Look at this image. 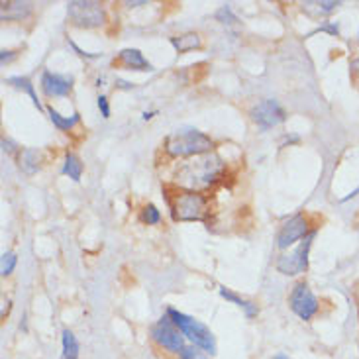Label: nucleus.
I'll list each match as a JSON object with an SVG mask.
<instances>
[{
    "label": "nucleus",
    "instance_id": "f257e3e1",
    "mask_svg": "<svg viewBox=\"0 0 359 359\" xmlns=\"http://www.w3.org/2000/svg\"><path fill=\"white\" fill-rule=\"evenodd\" d=\"M224 163L216 154L196 156L191 161H184L181 169L177 171V183L187 191H204L212 187L218 177L222 175Z\"/></svg>",
    "mask_w": 359,
    "mask_h": 359
},
{
    "label": "nucleus",
    "instance_id": "f03ea898",
    "mask_svg": "<svg viewBox=\"0 0 359 359\" xmlns=\"http://www.w3.org/2000/svg\"><path fill=\"white\" fill-rule=\"evenodd\" d=\"M165 198L171 208V216L175 222H201L206 220V216L210 212L208 201L203 194L187 191V189H165Z\"/></svg>",
    "mask_w": 359,
    "mask_h": 359
},
{
    "label": "nucleus",
    "instance_id": "7ed1b4c3",
    "mask_svg": "<svg viewBox=\"0 0 359 359\" xmlns=\"http://www.w3.org/2000/svg\"><path fill=\"white\" fill-rule=\"evenodd\" d=\"M212 140L194 128L177 130L175 134H171L165 142V151L171 157L206 156L212 151Z\"/></svg>",
    "mask_w": 359,
    "mask_h": 359
},
{
    "label": "nucleus",
    "instance_id": "20e7f679",
    "mask_svg": "<svg viewBox=\"0 0 359 359\" xmlns=\"http://www.w3.org/2000/svg\"><path fill=\"white\" fill-rule=\"evenodd\" d=\"M167 316L173 320V324H175L179 330L183 332V336H187L189 340L193 341L194 346H198L201 350L208 351V353L216 351V341H214L212 332L208 330L203 322L194 320V318L187 316L183 312L175 311V309H169Z\"/></svg>",
    "mask_w": 359,
    "mask_h": 359
},
{
    "label": "nucleus",
    "instance_id": "39448f33",
    "mask_svg": "<svg viewBox=\"0 0 359 359\" xmlns=\"http://www.w3.org/2000/svg\"><path fill=\"white\" fill-rule=\"evenodd\" d=\"M71 22L79 28H98L107 22V12L100 2L93 0H73L67 4Z\"/></svg>",
    "mask_w": 359,
    "mask_h": 359
},
{
    "label": "nucleus",
    "instance_id": "423d86ee",
    "mask_svg": "<svg viewBox=\"0 0 359 359\" xmlns=\"http://www.w3.org/2000/svg\"><path fill=\"white\" fill-rule=\"evenodd\" d=\"M314 236H316V232L309 233L291 255H283L281 259L277 262V269L283 275H299V273L306 271V267H309V252H311Z\"/></svg>",
    "mask_w": 359,
    "mask_h": 359
},
{
    "label": "nucleus",
    "instance_id": "0eeeda50",
    "mask_svg": "<svg viewBox=\"0 0 359 359\" xmlns=\"http://www.w3.org/2000/svg\"><path fill=\"white\" fill-rule=\"evenodd\" d=\"M181 334H183V332L177 328L169 316H163V318H161V320L157 322L156 326L151 328V336H154V340H156L161 348L173 351V353H181V351L184 350L183 336H181Z\"/></svg>",
    "mask_w": 359,
    "mask_h": 359
},
{
    "label": "nucleus",
    "instance_id": "6e6552de",
    "mask_svg": "<svg viewBox=\"0 0 359 359\" xmlns=\"http://www.w3.org/2000/svg\"><path fill=\"white\" fill-rule=\"evenodd\" d=\"M250 116H252L253 122H255L257 126L262 128V130H269V128H275L277 124L285 122V118H287V112L283 110L281 104H279L277 100H273V98H267V100L259 102L257 107L252 108Z\"/></svg>",
    "mask_w": 359,
    "mask_h": 359
},
{
    "label": "nucleus",
    "instance_id": "1a4fd4ad",
    "mask_svg": "<svg viewBox=\"0 0 359 359\" xmlns=\"http://www.w3.org/2000/svg\"><path fill=\"white\" fill-rule=\"evenodd\" d=\"M291 309L292 312L302 318V320H311L312 316L318 312V301L312 294L306 283H299L291 292Z\"/></svg>",
    "mask_w": 359,
    "mask_h": 359
},
{
    "label": "nucleus",
    "instance_id": "9d476101",
    "mask_svg": "<svg viewBox=\"0 0 359 359\" xmlns=\"http://www.w3.org/2000/svg\"><path fill=\"white\" fill-rule=\"evenodd\" d=\"M309 236V224L306 220L302 218L301 214H297V216H292L289 222H285V226L281 228V232L277 236V245L285 250V248H289L294 242H299V240H304Z\"/></svg>",
    "mask_w": 359,
    "mask_h": 359
},
{
    "label": "nucleus",
    "instance_id": "9b49d317",
    "mask_svg": "<svg viewBox=\"0 0 359 359\" xmlns=\"http://www.w3.org/2000/svg\"><path fill=\"white\" fill-rule=\"evenodd\" d=\"M41 88H43V93L48 97H67L71 88H73V77L46 71L41 75Z\"/></svg>",
    "mask_w": 359,
    "mask_h": 359
},
{
    "label": "nucleus",
    "instance_id": "f8f14e48",
    "mask_svg": "<svg viewBox=\"0 0 359 359\" xmlns=\"http://www.w3.org/2000/svg\"><path fill=\"white\" fill-rule=\"evenodd\" d=\"M120 63L132 71H151V65L140 49H122L120 51Z\"/></svg>",
    "mask_w": 359,
    "mask_h": 359
},
{
    "label": "nucleus",
    "instance_id": "ddd939ff",
    "mask_svg": "<svg viewBox=\"0 0 359 359\" xmlns=\"http://www.w3.org/2000/svg\"><path fill=\"white\" fill-rule=\"evenodd\" d=\"M32 12V4L29 2H18V0H10V2H2V20H22Z\"/></svg>",
    "mask_w": 359,
    "mask_h": 359
},
{
    "label": "nucleus",
    "instance_id": "4468645a",
    "mask_svg": "<svg viewBox=\"0 0 359 359\" xmlns=\"http://www.w3.org/2000/svg\"><path fill=\"white\" fill-rule=\"evenodd\" d=\"M340 6V2L334 0H316V2H302V10L312 16H326Z\"/></svg>",
    "mask_w": 359,
    "mask_h": 359
},
{
    "label": "nucleus",
    "instance_id": "2eb2a0df",
    "mask_svg": "<svg viewBox=\"0 0 359 359\" xmlns=\"http://www.w3.org/2000/svg\"><path fill=\"white\" fill-rule=\"evenodd\" d=\"M171 43L177 49V53H187V51H193V49H198L203 46L198 34H184L179 38H171Z\"/></svg>",
    "mask_w": 359,
    "mask_h": 359
},
{
    "label": "nucleus",
    "instance_id": "dca6fc26",
    "mask_svg": "<svg viewBox=\"0 0 359 359\" xmlns=\"http://www.w3.org/2000/svg\"><path fill=\"white\" fill-rule=\"evenodd\" d=\"M18 165L26 173H36L39 169V151L38 149H22L18 157Z\"/></svg>",
    "mask_w": 359,
    "mask_h": 359
},
{
    "label": "nucleus",
    "instance_id": "f3484780",
    "mask_svg": "<svg viewBox=\"0 0 359 359\" xmlns=\"http://www.w3.org/2000/svg\"><path fill=\"white\" fill-rule=\"evenodd\" d=\"M220 294H222V297H224V299H226V301L236 302V304H238L240 309H243V311H245V314H248V318H253V316H257V306H255L253 302L243 301L242 297H238V294H233V292H232V291H228L226 287H220Z\"/></svg>",
    "mask_w": 359,
    "mask_h": 359
},
{
    "label": "nucleus",
    "instance_id": "a211bd4d",
    "mask_svg": "<svg viewBox=\"0 0 359 359\" xmlns=\"http://www.w3.org/2000/svg\"><path fill=\"white\" fill-rule=\"evenodd\" d=\"M63 175H69L73 181H81L83 175V163L75 154H67L65 156V163H63Z\"/></svg>",
    "mask_w": 359,
    "mask_h": 359
},
{
    "label": "nucleus",
    "instance_id": "6ab92c4d",
    "mask_svg": "<svg viewBox=\"0 0 359 359\" xmlns=\"http://www.w3.org/2000/svg\"><path fill=\"white\" fill-rule=\"evenodd\" d=\"M61 359H79V341L71 330H63V351Z\"/></svg>",
    "mask_w": 359,
    "mask_h": 359
},
{
    "label": "nucleus",
    "instance_id": "aec40b11",
    "mask_svg": "<svg viewBox=\"0 0 359 359\" xmlns=\"http://www.w3.org/2000/svg\"><path fill=\"white\" fill-rule=\"evenodd\" d=\"M8 85L20 88V90H26L29 98H32V102H34V107H38V110H41V102H39L38 95H36V88H34V85H32V81L28 77H10Z\"/></svg>",
    "mask_w": 359,
    "mask_h": 359
},
{
    "label": "nucleus",
    "instance_id": "412c9836",
    "mask_svg": "<svg viewBox=\"0 0 359 359\" xmlns=\"http://www.w3.org/2000/svg\"><path fill=\"white\" fill-rule=\"evenodd\" d=\"M49 118H51V122L55 124V128H57V130H63V132L71 130V128L79 122V114H73L71 118L61 116L57 110H53V108H49Z\"/></svg>",
    "mask_w": 359,
    "mask_h": 359
},
{
    "label": "nucleus",
    "instance_id": "4be33fe9",
    "mask_svg": "<svg viewBox=\"0 0 359 359\" xmlns=\"http://www.w3.org/2000/svg\"><path fill=\"white\" fill-rule=\"evenodd\" d=\"M142 220L146 224H159L161 222V212L157 210L154 204H147L144 208V214H142Z\"/></svg>",
    "mask_w": 359,
    "mask_h": 359
},
{
    "label": "nucleus",
    "instance_id": "5701e85b",
    "mask_svg": "<svg viewBox=\"0 0 359 359\" xmlns=\"http://www.w3.org/2000/svg\"><path fill=\"white\" fill-rule=\"evenodd\" d=\"M16 262H18V257L14 255V253H4L2 255V265H0V273L6 277L10 273L14 271V267H16Z\"/></svg>",
    "mask_w": 359,
    "mask_h": 359
},
{
    "label": "nucleus",
    "instance_id": "b1692460",
    "mask_svg": "<svg viewBox=\"0 0 359 359\" xmlns=\"http://www.w3.org/2000/svg\"><path fill=\"white\" fill-rule=\"evenodd\" d=\"M181 359H206L201 353V351L193 350V348H184L183 351H181Z\"/></svg>",
    "mask_w": 359,
    "mask_h": 359
},
{
    "label": "nucleus",
    "instance_id": "393cba45",
    "mask_svg": "<svg viewBox=\"0 0 359 359\" xmlns=\"http://www.w3.org/2000/svg\"><path fill=\"white\" fill-rule=\"evenodd\" d=\"M98 108H100V112H102V116L110 118V107H108V100L107 97H98Z\"/></svg>",
    "mask_w": 359,
    "mask_h": 359
},
{
    "label": "nucleus",
    "instance_id": "a878e982",
    "mask_svg": "<svg viewBox=\"0 0 359 359\" xmlns=\"http://www.w3.org/2000/svg\"><path fill=\"white\" fill-rule=\"evenodd\" d=\"M316 32H328V34H332V36H338V34H340L338 24H324V26H320Z\"/></svg>",
    "mask_w": 359,
    "mask_h": 359
},
{
    "label": "nucleus",
    "instance_id": "bb28decb",
    "mask_svg": "<svg viewBox=\"0 0 359 359\" xmlns=\"http://www.w3.org/2000/svg\"><path fill=\"white\" fill-rule=\"evenodd\" d=\"M10 59H14V51H6V49H4V51L0 53V61H2V65H6Z\"/></svg>",
    "mask_w": 359,
    "mask_h": 359
},
{
    "label": "nucleus",
    "instance_id": "cd10ccee",
    "mask_svg": "<svg viewBox=\"0 0 359 359\" xmlns=\"http://www.w3.org/2000/svg\"><path fill=\"white\" fill-rule=\"evenodd\" d=\"M358 194H359V187H358V189H355V191H353V193H350V194H348V196H344V198H341V203H348L350 198H353V196H358Z\"/></svg>",
    "mask_w": 359,
    "mask_h": 359
},
{
    "label": "nucleus",
    "instance_id": "c85d7f7f",
    "mask_svg": "<svg viewBox=\"0 0 359 359\" xmlns=\"http://www.w3.org/2000/svg\"><path fill=\"white\" fill-rule=\"evenodd\" d=\"M118 87H120V88H132L134 85H132V83H128V81H118Z\"/></svg>",
    "mask_w": 359,
    "mask_h": 359
},
{
    "label": "nucleus",
    "instance_id": "c756f323",
    "mask_svg": "<svg viewBox=\"0 0 359 359\" xmlns=\"http://www.w3.org/2000/svg\"><path fill=\"white\" fill-rule=\"evenodd\" d=\"M351 69H353V71H359V59H355V61L351 63Z\"/></svg>",
    "mask_w": 359,
    "mask_h": 359
},
{
    "label": "nucleus",
    "instance_id": "7c9ffc66",
    "mask_svg": "<svg viewBox=\"0 0 359 359\" xmlns=\"http://www.w3.org/2000/svg\"><path fill=\"white\" fill-rule=\"evenodd\" d=\"M151 116H154V112H149V114H147V112H146V114H144V120H149V118H151Z\"/></svg>",
    "mask_w": 359,
    "mask_h": 359
},
{
    "label": "nucleus",
    "instance_id": "2f4dec72",
    "mask_svg": "<svg viewBox=\"0 0 359 359\" xmlns=\"http://www.w3.org/2000/svg\"><path fill=\"white\" fill-rule=\"evenodd\" d=\"M273 359H289V358H287V355H283V353H279V355H275Z\"/></svg>",
    "mask_w": 359,
    "mask_h": 359
}]
</instances>
